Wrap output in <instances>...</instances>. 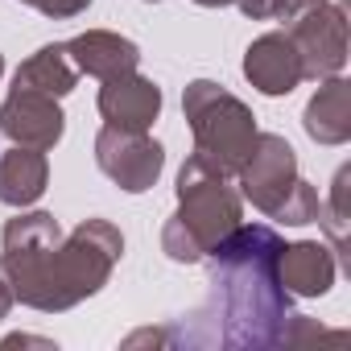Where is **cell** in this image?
I'll return each instance as SVG.
<instances>
[{
    "instance_id": "obj_1",
    "label": "cell",
    "mask_w": 351,
    "mask_h": 351,
    "mask_svg": "<svg viewBox=\"0 0 351 351\" xmlns=\"http://www.w3.org/2000/svg\"><path fill=\"white\" fill-rule=\"evenodd\" d=\"M281 240L273 228L236 223L211 248V318L223 347H269L289 335V289L277 281Z\"/></svg>"
},
{
    "instance_id": "obj_2",
    "label": "cell",
    "mask_w": 351,
    "mask_h": 351,
    "mask_svg": "<svg viewBox=\"0 0 351 351\" xmlns=\"http://www.w3.org/2000/svg\"><path fill=\"white\" fill-rule=\"evenodd\" d=\"M120 248H124L120 232L104 219H91L66 244L58 236L34 248H5L0 277L9 281L13 298H21L34 310L54 314V310H71L75 302L91 298L108 281L112 265L120 261Z\"/></svg>"
},
{
    "instance_id": "obj_3",
    "label": "cell",
    "mask_w": 351,
    "mask_h": 351,
    "mask_svg": "<svg viewBox=\"0 0 351 351\" xmlns=\"http://www.w3.org/2000/svg\"><path fill=\"white\" fill-rule=\"evenodd\" d=\"M178 215L169 219L161 248L169 261H203L236 223H240V199L228 186V169H219L215 161H207L203 153H195L182 165L178 178Z\"/></svg>"
},
{
    "instance_id": "obj_4",
    "label": "cell",
    "mask_w": 351,
    "mask_h": 351,
    "mask_svg": "<svg viewBox=\"0 0 351 351\" xmlns=\"http://www.w3.org/2000/svg\"><path fill=\"white\" fill-rule=\"evenodd\" d=\"M240 178H244V195L252 199V207H261L265 215L281 223H314L322 215L318 195L298 178L293 149L281 136H256L252 153L240 165Z\"/></svg>"
},
{
    "instance_id": "obj_5",
    "label": "cell",
    "mask_w": 351,
    "mask_h": 351,
    "mask_svg": "<svg viewBox=\"0 0 351 351\" xmlns=\"http://www.w3.org/2000/svg\"><path fill=\"white\" fill-rule=\"evenodd\" d=\"M186 116H191L199 153L207 161H215L219 169L236 173L244 165V157L252 153V145H256V128H252L248 108L236 95L219 91L215 83H191Z\"/></svg>"
},
{
    "instance_id": "obj_6",
    "label": "cell",
    "mask_w": 351,
    "mask_h": 351,
    "mask_svg": "<svg viewBox=\"0 0 351 351\" xmlns=\"http://www.w3.org/2000/svg\"><path fill=\"white\" fill-rule=\"evenodd\" d=\"M289 42L302 58V75L318 79V75H335L343 66V50H347V25H343V9L326 5V0H310L306 9H298V25L289 29Z\"/></svg>"
},
{
    "instance_id": "obj_7",
    "label": "cell",
    "mask_w": 351,
    "mask_h": 351,
    "mask_svg": "<svg viewBox=\"0 0 351 351\" xmlns=\"http://www.w3.org/2000/svg\"><path fill=\"white\" fill-rule=\"evenodd\" d=\"M95 157H99V169L108 178L132 195L149 191L161 173V145L149 141L145 132H128V128H116L108 124L95 141Z\"/></svg>"
},
{
    "instance_id": "obj_8",
    "label": "cell",
    "mask_w": 351,
    "mask_h": 351,
    "mask_svg": "<svg viewBox=\"0 0 351 351\" xmlns=\"http://www.w3.org/2000/svg\"><path fill=\"white\" fill-rule=\"evenodd\" d=\"M0 128L9 141L29 145V149H50L62 136V112L54 104V95L29 91V87H13V95L0 108Z\"/></svg>"
},
{
    "instance_id": "obj_9",
    "label": "cell",
    "mask_w": 351,
    "mask_h": 351,
    "mask_svg": "<svg viewBox=\"0 0 351 351\" xmlns=\"http://www.w3.org/2000/svg\"><path fill=\"white\" fill-rule=\"evenodd\" d=\"M108 87L99 91V112L108 124L116 128H128V132H149V124L157 120V108H161V91L141 79V75H116V79H104Z\"/></svg>"
},
{
    "instance_id": "obj_10",
    "label": "cell",
    "mask_w": 351,
    "mask_h": 351,
    "mask_svg": "<svg viewBox=\"0 0 351 351\" xmlns=\"http://www.w3.org/2000/svg\"><path fill=\"white\" fill-rule=\"evenodd\" d=\"M244 75L252 79V87H261L265 95H289L306 75H302V58L289 42V34H265L248 58H244Z\"/></svg>"
},
{
    "instance_id": "obj_11",
    "label": "cell",
    "mask_w": 351,
    "mask_h": 351,
    "mask_svg": "<svg viewBox=\"0 0 351 351\" xmlns=\"http://www.w3.org/2000/svg\"><path fill=\"white\" fill-rule=\"evenodd\" d=\"M277 281L289 289V293H302V298H318L330 289L335 281V256L330 248L322 244H293L277 252Z\"/></svg>"
},
{
    "instance_id": "obj_12",
    "label": "cell",
    "mask_w": 351,
    "mask_h": 351,
    "mask_svg": "<svg viewBox=\"0 0 351 351\" xmlns=\"http://www.w3.org/2000/svg\"><path fill=\"white\" fill-rule=\"evenodd\" d=\"M66 58L75 62V71H87L95 79H116L136 71L141 54L132 42L116 38V34H83L75 42H66Z\"/></svg>"
},
{
    "instance_id": "obj_13",
    "label": "cell",
    "mask_w": 351,
    "mask_h": 351,
    "mask_svg": "<svg viewBox=\"0 0 351 351\" xmlns=\"http://www.w3.org/2000/svg\"><path fill=\"white\" fill-rule=\"evenodd\" d=\"M46 191V157L42 149H13L0 157V203L25 207Z\"/></svg>"
},
{
    "instance_id": "obj_14",
    "label": "cell",
    "mask_w": 351,
    "mask_h": 351,
    "mask_svg": "<svg viewBox=\"0 0 351 351\" xmlns=\"http://www.w3.org/2000/svg\"><path fill=\"white\" fill-rule=\"evenodd\" d=\"M306 132L314 141H326V145H339L347 141L351 132V104H347V83L343 79H330L306 108Z\"/></svg>"
},
{
    "instance_id": "obj_15",
    "label": "cell",
    "mask_w": 351,
    "mask_h": 351,
    "mask_svg": "<svg viewBox=\"0 0 351 351\" xmlns=\"http://www.w3.org/2000/svg\"><path fill=\"white\" fill-rule=\"evenodd\" d=\"M17 87L42 91V95H66L75 87V62L66 58V46H46L38 50L21 71H17Z\"/></svg>"
},
{
    "instance_id": "obj_16",
    "label": "cell",
    "mask_w": 351,
    "mask_h": 351,
    "mask_svg": "<svg viewBox=\"0 0 351 351\" xmlns=\"http://www.w3.org/2000/svg\"><path fill=\"white\" fill-rule=\"evenodd\" d=\"M25 5H34L46 17H75V13H83L91 5V0H25Z\"/></svg>"
},
{
    "instance_id": "obj_17",
    "label": "cell",
    "mask_w": 351,
    "mask_h": 351,
    "mask_svg": "<svg viewBox=\"0 0 351 351\" xmlns=\"http://www.w3.org/2000/svg\"><path fill=\"white\" fill-rule=\"evenodd\" d=\"M9 310H13V289L5 285V277H0V318H5Z\"/></svg>"
},
{
    "instance_id": "obj_18",
    "label": "cell",
    "mask_w": 351,
    "mask_h": 351,
    "mask_svg": "<svg viewBox=\"0 0 351 351\" xmlns=\"http://www.w3.org/2000/svg\"><path fill=\"white\" fill-rule=\"evenodd\" d=\"M199 5H240V0H199Z\"/></svg>"
},
{
    "instance_id": "obj_19",
    "label": "cell",
    "mask_w": 351,
    "mask_h": 351,
    "mask_svg": "<svg viewBox=\"0 0 351 351\" xmlns=\"http://www.w3.org/2000/svg\"><path fill=\"white\" fill-rule=\"evenodd\" d=\"M0 71H5V58H0Z\"/></svg>"
}]
</instances>
